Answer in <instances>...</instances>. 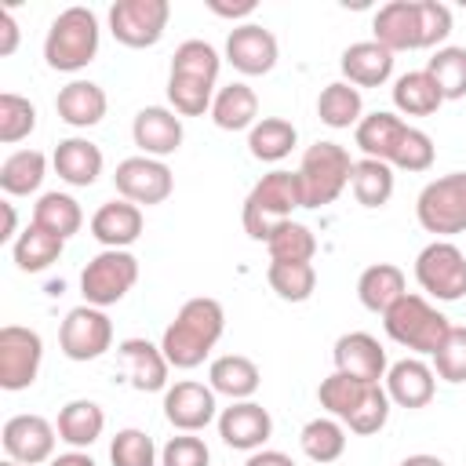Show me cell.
Segmentation results:
<instances>
[{
  "mask_svg": "<svg viewBox=\"0 0 466 466\" xmlns=\"http://www.w3.org/2000/svg\"><path fill=\"white\" fill-rule=\"evenodd\" d=\"M222 331H226L222 302L211 299V295H197V299H186L178 306L175 320L160 335V350H164L171 368L193 371V368H200L211 357V350L218 346Z\"/></svg>",
  "mask_w": 466,
  "mask_h": 466,
  "instance_id": "cell-1",
  "label": "cell"
},
{
  "mask_svg": "<svg viewBox=\"0 0 466 466\" xmlns=\"http://www.w3.org/2000/svg\"><path fill=\"white\" fill-rule=\"evenodd\" d=\"M317 400L331 419H339L350 433H360V437L379 433L390 422V408H393L382 382H364L342 371H331L328 379H320Z\"/></svg>",
  "mask_w": 466,
  "mask_h": 466,
  "instance_id": "cell-2",
  "label": "cell"
},
{
  "mask_svg": "<svg viewBox=\"0 0 466 466\" xmlns=\"http://www.w3.org/2000/svg\"><path fill=\"white\" fill-rule=\"evenodd\" d=\"M98 40H102V29H98V15L91 7H66L55 15V22L47 25V36H44V62L55 69V73H80L84 66L95 62L98 55Z\"/></svg>",
  "mask_w": 466,
  "mask_h": 466,
  "instance_id": "cell-3",
  "label": "cell"
},
{
  "mask_svg": "<svg viewBox=\"0 0 466 466\" xmlns=\"http://www.w3.org/2000/svg\"><path fill=\"white\" fill-rule=\"evenodd\" d=\"M382 328H386V335H390L397 346H404V350H411V353H419V357H433V353L441 350V342L448 339L451 320H448L426 295L408 291V295H400V299L382 313Z\"/></svg>",
  "mask_w": 466,
  "mask_h": 466,
  "instance_id": "cell-4",
  "label": "cell"
},
{
  "mask_svg": "<svg viewBox=\"0 0 466 466\" xmlns=\"http://www.w3.org/2000/svg\"><path fill=\"white\" fill-rule=\"evenodd\" d=\"M302 208V193H299V175L295 171H269L262 175L251 193L244 197V211H240V222H244V233L258 244L269 240V233L291 218V211Z\"/></svg>",
  "mask_w": 466,
  "mask_h": 466,
  "instance_id": "cell-5",
  "label": "cell"
},
{
  "mask_svg": "<svg viewBox=\"0 0 466 466\" xmlns=\"http://www.w3.org/2000/svg\"><path fill=\"white\" fill-rule=\"evenodd\" d=\"M299 193L302 208H328L342 197L353 175V157L339 142H313L299 160Z\"/></svg>",
  "mask_w": 466,
  "mask_h": 466,
  "instance_id": "cell-6",
  "label": "cell"
},
{
  "mask_svg": "<svg viewBox=\"0 0 466 466\" xmlns=\"http://www.w3.org/2000/svg\"><path fill=\"white\" fill-rule=\"evenodd\" d=\"M415 218L437 240L466 233V171H448L426 182L415 197Z\"/></svg>",
  "mask_w": 466,
  "mask_h": 466,
  "instance_id": "cell-7",
  "label": "cell"
},
{
  "mask_svg": "<svg viewBox=\"0 0 466 466\" xmlns=\"http://www.w3.org/2000/svg\"><path fill=\"white\" fill-rule=\"evenodd\" d=\"M138 280V258L131 251L102 248L84 269H80V295L87 306H116Z\"/></svg>",
  "mask_w": 466,
  "mask_h": 466,
  "instance_id": "cell-8",
  "label": "cell"
},
{
  "mask_svg": "<svg viewBox=\"0 0 466 466\" xmlns=\"http://www.w3.org/2000/svg\"><path fill=\"white\" fill-rule=\"evenodd\" d=\"M415 280L426 299L459 302L466 295V255L451 240H430L415 255Z\"/></svg>",
  "mask_w": 466,
  "mask_h": 466,
  "instance_id": "cell-9",
  "label": "cell"
},
{
  "mask_svg": "<svg viewBox=\"0 0 466 466\" xmlns=\"http://www.w3.org/2000/svg\"><path fill=\"white\" fill-rule=\"evenodd\" d=\"M167 18H171L167 0H116L109 7V33L116 44L142 51V47L160 44Z\"/></svg>",
  "mask_w": 466,
  "mask_h": 466,
  "instance_id": "cell-10",
  "label": "cell"
},
{
  "mask_svg": "<svg viewBox=\"0 0 466 466\" xmlns=\"http://www.w3.org/2000/svg\"><path fill=\"white\" fill-rule=\"evenodd\" d=\"M44 364V339L33 328L4 324L0 328V386L7 393L29 390Z\"/></svg>",
  "mask_w": 466,
  "mask_h": 466,
  "instance_id": "cell-11",
  "label": "cell"
},
{
  "mask_svg": "<svg viewBox=\"0 0 466 466\" xmlns=\"http://www.w3.org/2000/svg\"><path fill=\"white\" fill-rule=\"evenodd\" d=\"M58 346L76 364L98 360L106 350H113V320L106 317V309L84 302L66 313V320L58 328Z\"/></svg>",
  "mask_w": 466,
  "mask_h": 466,
  "instance_id": "cell-12",
  "label": "cell"
},
{
  "mask_svg": "<svg viewBox=\"0 0 466 466\" xmlns=\"http://www.w3.org/2000/svg\"><path fill=\"white\" fill-rule=\"evenodd\" d=\"M113 186H116V193H120L124 200H131V204H138V208H142V204L153 208V204H164V200L171 197L175 175H171V167H167L164 160L138 153V157H127V160L116 164Z\"/></svg>",
  "mask_w": 466,
  "mask_h": 466,
  "instance_id": "cell-13",
  "label": "cell"
},
{
  "mask_svg": "<svg viewBox=\"0 0 466 466\" xmlns=\"http://www.w3.org/2000/svg\"><path fill=\"white\" fill-rule=\"evenodd\" d=\"M4 451L11 462L18 466H40L55 459V444H58V430L55 422H47L44 415H11L0 430Z\"/></svg>",
  "mask_w": 466,
  "mask_h": 466,
  "instance_id": "cell-14",
  "label": "cell"
},
{
  "mask_svg": "<svg viewBox=\"0 0 466 466\" xmlns=\"http://www.w3.org/2000/svg\"><path fill=\"white\" fill-rule=\"evenodd\" d=\"M215 390L193 379H178L175 386L164 390V419L178 430V433H200L218 419V404H215Z\"/></svg>",
  "mask_w": 466,
  "mask_h": 466,
  "instance_id": "cell-15",
  "label": "cell"
},
{
  "mask_svg": "<svg viewBox=\"0 0 466 466\" xmlns=\"http://www.w3.org/2000/svg\"><path fill=\"white\" fill-rule=\"evenodd\" d=\"M280 58V47H277V36L258 25V22H244V25H233L229 36H226V62L244 73V76H266Z\"/></svg>",
  "mask_w": 466,
  "mask_h": 466,
  "instance_id": "cell-16",
  "label": "cell"
},
{
  "mask_svg": "<svg viewBox=\"0 0 466 466\" xmlns=\"http://www.w3.org/2000/svg\"><path fill=\"white\" fill-rule=\"evenodd\" d=\"M215 426L222 444L233 451H258L273 433V419L258 400H229V408L218 411Z\"/></svg>",
  "mask_w": 466,
  "mask_h": 466,
  "instance_id": "cell-17",
  "label": "cell"
},
{
  "mask_svg": "<svg viewBox=\"0 0 466 466\" xmlns=\"http://www.w3.org/2000/svg\"><path fill=\"white\" fill-rule=\"evenodd\" d=\"M131 138L142 149V157L164 160V157L178 153V146L186 138V127H182V116L171 106H142L131 120Z\"/></svg>",
  "mask_w": 466,
  "mask_h": 466,
  "instance_id": "cell-18",
  "label": "cell"
},
{
  "mask_svg": "<svg viewBox=\"0 0 466 466\" xmlns=\"http://www.w3.org/2000/svg\"><path fill=\"white\" fill-rule=\"evenodd\" d=\"M116 357H120V368H124L131 390H138V393H160V390H167L171 364H167V357H164V350L157 342L138 339V335L135 339H120L116 342Z\"/></svg>",
  "mask_w": 466,
  "mask_h": 466,
  "instance_id": "cell-19",
  "label": "cell"
},
{
  "mask_svg": "<svg viewBox=\"0 0 466 466\" xmlns=\"http://www.w3.org/2000/svg\"><path fill=\"white\" fill-rule=\"evenodd\" d=\"M331 360H335V371L342 375H353V379H364V382H382L390 364H386V350L375 335L368 331H346L335 339V350H331Z\"/></svg>",
  "mask_w": 466,
  "mask_h": 466,
  "instance_id": "cell-20",
  "label": "cell"
},
{
  "mask_svg": "<svg viewBox=\"0 0 466 466\" xmlns=\"http://www.w3.org/2000/svg\"><path fill=\"white\" fill-rule=\"evenodd\" d=\"M371 40L386 51H422V29H419V0H390L371 18Z\"/></svg>",
  "mask_w": 466,
  "mask_h": 466,
  "instance_id": "cell-21",
  "label": "cell"
},
{
  "mask_svg": "<svg viewBox=\"0 0 466 466\" xmlns=\"http://www.w3.org/2000/svg\"><path fill=\"white\" fill-rule=\"evenodd\" d=\"M382 386H386L390 404L415 411V408H426L433 400V393H437V371L422 357H404V360L390 364Z\"/></svg>",
  "mask_w": 466,
  "mask_h": 466,
  "instance_id": "cell-22",
  "label": "cell"
},
{
  "mask_svg": "<svg viewBox=\"0 0 466 466\" xmlns=\"http://www.w3.org/2000/svg\"><path fill=\"white\" fill-rule=\"evenodd\" d=\"M102 164H106L102 149H98L91 138H84V135H69V138H62V142L55 146V153H51V167H55V175H58L62 182L76 186V189L95 186L98 175H102Z\"/></svg>",
  "mask_w": 466,
  "mask_h": 466,
  "instance_id": "cell-23",
  "label": "cell"
},
{
  "mask_svg": "<svg viewBox=\"0 0 466 466\" xmlns=\"http://www.w3.org/2000/svg\"><path fill=\"white\" fill-rule=\"evenodd\" d=\"M142 208L131 204V200H106L95 215H91V237L102 244V248H116V251H127L138 237H142Z\"/></svg>",
  "mask_w": 466,
  "mask_h": 466,
  "instance_id": "cell-24",
  "label": "cell"
},
{
  "mask_svg": "<svg viewBox=\"0 0 466 466\" xmlns=\"http://www.w3.org/2000/svg\"><path fill=\"white\" fill-rule=\"evenodd\" d=\"M342 80L353 87H382L393 76V51H386L375 40H357L339 58Z\"/></svg>",
  "mask_w": 466,
  "mask_h": 466,
  "instance_id": "cell-25",
  "label": "cell"
},
{
  "mask_svg": "<svg viewBox=\"0 0 466 466\" xmlns=\"http://www.w3.org/2000/svg\"><path fill=\"white\" fill-rule=\"evenodd\" d=\"M106 109H109V98H106V91L95 80H69L58 91V98H55L58 120L69 124V127H76V131L95 127L106 116Z\"/></svg>",
  "mask_w": 466,
  "mask_h": 466,
  "instance_id": "cell-26",
  "label": "cell"
},
{
  "mask_svg": "<svg viewBox=\"0 0 466 466\" xmlns=\"http://www.w3.org/2000/svg\"><path fill=\"white\" fill-rule=\"evenodd\" d=\"M208 386L229 400H251L262 386V371L251 357L244 353H222L208 368Z\"/></svg>",
  "mask_w": 466,
  "mask_h": 466,
  "instance_id": "cell-27",
  "label": "cell"
},
{
  "mask_svg": "<svg viewBox=\"0 0 466 466\" xmlns=\"http://www.w3.org/2000/svg\"><path fill=\"white\" fill-rule=\"evenodd\" d=\"M55 430H58L62 444L87 451L102 437V430H106V411H102V404H95L87 397H76V400L62 404V411L55 419Z\"/></svg>",
  "mask_w": 466,
  "mask_h": 466,
  "instance_id": "cell-28",
  "label": "cell"
},
{
  "mask_svg": "<svg viewBox=\"0 0 466 466\" xmlns=\"http://www.w3.org/2000/svg\"><path fill=\"white\" fill-rule=\"evenodd\" d=\"M211 120L222 131H251L258 124V95L244 80H233L215 91L211 102Z\"/></svg>",
  "mask_w": 466,
  "mask_h": 466,
  "instance_id": "cell-29",
  "label": "cell"
},
{
  "mask_svg": "<svg viewBox=\"0 0 466 466\" xmlns=\"http://www.w3.org/2000/svg\"><path fill=\"white\" fill-rule=\"evenodd\" d=\"M404 131H408V124H404L397 113L375 109V113L360 116V124L353 127V142H357V149H360L364 157H371V160H386V164H390Z\"/></svg>",
  "mask_w": 466,
  "mask_h": 466,
  "instance_id": "cell-30",
  "label": "cell"
},
{
  "mask_svg": "<svg viewBox=\"0 0 466 466\" xmlns=\"http://www.w3.org/2000/svg\"><path fill=\"white\" fill-rule=\"evenodd\" d=\"M400 295H408L404 269L393 262H375L357 277V299L371 313H386Z\"/></svg>",
  "mask_w": 466,
  "mask_h": 466,
  "instance_id": "cell-31",
  "label": "cell"
},
{
  "mask_svg": "<svg viewBox=\"0 0 466 466\" xmlns=\"http://www.w3.org/2000/svg\"><path fill=\"white\" fill-rule=\"evenodd\" d=\"M62 248H66L62 237H55V233H47L44 226L29 222V226L15 237L11 258H15V266H18L22 273H44L47 266H55V262L62 258Z\"/></svg>",
  "mask_w": 466,
  "mask_h": 466,
  "instance_id": "cell-32",
  "label": "cell"
},
{
  "mask_svg": "<svg viewBox=\"0 0 466 466\" xmlns=\"http://www.w3.org/2000/svg\"><path fill=\"white\" fill-rule=\"evenodd\" d=\"M393 106L404 116H430L444 106V95L426 69H411L393 80Z\"/></svg>",
  "mask_w": 466,
  "mask_h": 466,
  "instance_id": "cell-33",
  "label": "cell"
},
{
  "mask_svg": "<svg viewBox=\"0 0 466 466\" xmlns=\"http://www.w3.org/2000/svg\"><path fill=\"white\" fill-rule=\"evenodd\" d=\"M317 116L320 124L342 131V127H357L360 116H364V98H360V87L346 84V80H331L320 87L317 95Z\"/></svg>",
  "mask_w": 466,
  "mask_h": 466,
  "instance_id": "cell-34",
  "label": "cell"
},
{
  "mask_svg": "<svg viewBox=\"0 0 466 466\" xmlns=\"http://www.w3.org/2000/svg\"><path fill=\"white\" fill-rule=\"evenodd\" d=\"M295 142H299V131H295V124L284 120V116H262V120L248 131V153H251L255 160H262V164L284 160V157L295 149Z\"/></svg>",
  "mask_w": 466,
  "mask_h": 466,
  "instance_id": "cell-35",
  "label": "cell"
},
{
  "mask_svg": "<svg viewBox=\"0 0 466 466\" xmlns=\"http://www.w3.org/2000/svg\"><path fill=\"white\" fill-rule=\"evenodd\" d=\"M44 175H47V157L40 149H15L0 164V189L7 197H29L44 186Z\"/></svg>",
  "mask_w": 466,
  "mask_h": 466,
  "instance_id": "cell-36",
  "label": "cell"
},
{
  "mask_svg": "<svg viewBox=\"0 0 466 466\" xmlns=\"http://www.w3.org/2000/svg\"><path fill=\"white\" fill-rule=\"evenodd\" d=\"M299 444H302L306 459H313L317 466H328V462L342 459V451H346V426L331 415H317L302 426Z\"/></svg>",
  "mask_w": 466,
  "mask_h": 466,
  "instance_id": "cell-37",
  "label": "cell"
},
{
  "mask_svg": "<svg viewBox=\"0 0 466 466\" xmlns=\"http://www.w3.org/2000/svg\"><path fill=\"white\" fill-rule=\"evenodd\" d=\"M350 189H353V197H357L360 208H382L393 197V167L386 160L360 157V160H353Z\"/></svg>",
  "mask_w": 466,
  "mask_h": 466,
  "instance_id": "cell-38",
  "label": "cell"
},
{
  "mask_svg": "<svg viewBox=\"0 0 466 466\" xmlns=\"http://www.w3.org/2000/svg\"><path fill=\"white\" fill-rule=\"evenodd\" d=\"M33 222L44 226L47 233L69 240L73 233H80V226H84V211H80L76 197L51 189V193H40V200L33 204Z\"/></svg>",
  "mask_w": 466,
  "mask_h": 466,
  "instance_id": "cell-39",
  "label": "cell"
},
{
  "mask_svg": "<svg viewBox=\"0 0 466 466\" xmlns=\"http://www.w3.org/2000/svg\"><path fill=\"white\" fill-rule=\"evenodd\" d=\"M266 251H269V262H313V255H317V237H313L309 226L288 218V222H280V226L269 233Z\"/></svg>",
  "mask_w": 466,
  "mask_h": 466,
  "instance_id": "cell-40",
  "label": "cell"
},
{
  "mask_svg": "<svg viewBox=\"0 0 466 466\" xmlns=\"http://www.w3.org/2000/svg\"><path fill=\"white\" fill-rule=\"evenodd\" d=\"M222 69V55L208 44V40H182L171 55V73L175 76H189V80H204L215 84Z\"/></svg>",
  "mask_w": 466,
  "mask_h": 466,
  "instance_id": "cell-41",
  "label": "cell"
},
{
  "mask_svg": "<svg viewBox=\"0 0 466 466\" xmlns=\"http://www.w3.org/2000/svg\"><path fill=\"white\" fill-rule=\"evenodd\" d=\"M426 73L433 76V84L441 87L444 102H455L466 95V47L444 44L433 51V58L426 62Z\"/></svg>",
  "mask_w": 466,
  "mask_h": 466,
  "instance_id": "cell-42",
  "label": "cell"
},
{
  "mask_svg": "<svg viewBox=\"0 0 466 466\" xmlns=\"http://www.w3.org/2000/svg\"><path fill=\"white\" fill-rule=\"evenodd\" d=\"M266 280L277 299L284 302H306L317 288V269L313 262H269Z\"/></svg>",
  "mask_w": 466,
  "mask_h": 466,
  "instance_id": "cell-43",
  "label": "cell"
},
{
  "mask_svg": "<svg viewBox=\"0 0 466 466\" xmlns=\"http://www.w3.org/2000/svg\"><path fill=\"white\" fill-rule=\"evenodd\" d=\"M211 102H215V84L167 73V106L178 116H204L211 113Z\"/></svg>",
  "mask_w": 466,
  "mask_h": 466,
  "instance_id": "cell-44",
  "label": "cell"
},
{
  "mask_svg": "<svg viewBox=\"0 0 466 466\" xmlns=\"http://www.w3.org/2000/svg\"><path fill=\"white\" fill-rule=\"evenodd\" d=\"M36 131V106L15 91L0 95V142L15 146Z\"/></svg>",
  "mask_w": 466,
  "mask_h": 466,
  "instance_id": "cell-45",
  "label": "cell"
},
{
  "mask_svg": "<svg viewBox=\"0 0 466 466\" xmlns=\"http://www.w3.org/2000/svg\"><path fill=\"white\" fill-rule=\"evenodd\" d=\"M160 451L153 444V437L146 430H116V437L109 441V462L113 466H157Z\"/></svg>",
  "mask_w": 466,
  "mask_h": 466,
  "instance_id": "cell-46",
  "label": "cell"
},
{
  "mask_svg": "<svg viewBox=\"0 0 466 466\" xmlns=\"http://www.w3.org/2000/svg\"><path fill=\"white\" fill-rule=\"evenodd\" d=\"M433 157H437L433 138L422 127H411L408 124V131L397 142V153H393L390 167H400V171H430L433 167Z\"/></svg>",
  "mask_w": 466,
  "mask_h": 466,
  "instance_id": "cell-47",
  "label": "cell"
},
{
  "mask_svg": "<svg viewBox=\"0 0 466 466\" xmlns=\"http://www.w3.org/2000/svg\"><path fill=\"white\" fill-rule=\"evenodd\" d=\"M433 371H437V379H444L451 386L466 382V328L462 324H451L448 339L433 353Z\"/></svg>",
  "mask_w": 466,
  "mask_h": 466,
  "instance_id": "cell-48",
  "label": "cell"
},
{
  "mask_svg": "<svg viewBox=\"0 0 466 466\" xmlns=\"http://www.w3.org/2000/svg\"><path fill=\"white\" fill-rule=\"evenodd\" d=\"M211 451L197 433H178L167 437V444L160 448V466H208Z\"/></svg>",
  "mask_w": 466,
  "mask_h": 466,
  "instance_id": "cell-49",
  "label": "cell"
},
{
  "mask_svg": "<svg viewBox=\"0 0 466 466\" xmlns=\"http://www.w3.org/2000/svg\"><path fill=\"white\" fill-rule=\"evenodd\" d=\"M419 29H422V51L441 47L451 33V7L441 0H419Z\"/></svg>",
  "mask_w": 466,
  "mask_h": 466,
  "instance_id": "cell-50",
  "label": "cell"
},
{
  "mask_svg": "<svg viewBox=\"0 0 466 466\" xmlns=\"http://www.w3.org/2000/svg\"><path fill=\"white\" fill-rule=\"evenodd\" d=\"M255 0H208V11L218 15V18H251L255 15Z\"/></svg>",
  "mask_w": 466,
  "mask_h": 466,
  "instance_id": "cell-51",
  "label": "cell"
},
{
  "mask_svg": "<svg viewBox=\"0 0 466 466\" xmlns=\"http://www.w3.org/2000/svg\"><path fill=\"white\" fill-rule=\"evenodd\" d=\"M0 33H4V40H0V55L7 58V55H15V47H18V22H15V15L4 7L0 11Z\"/></svg>",
  "mask_w": 466,
  "mask_h": 466,
  "instance_id": "cell-52",
  "label": "cell"
},
{
  "mask_svg": "<svg viewBox=\"0 0 466 466\" xmlns=\"http://www.w3.org/2000/svg\"><path fill=\"white\" fill-rule=\"evenodd\" d=\"M244 466H295V459L284 455V451H277V448H258V451L248 455Z\"/></svg>",
  "mask_w": 466,
  "mask_h": 466,
  "instance_id": "cell-53",
  "label": "cell"
},
{
  "mask_svg": "<svg viewBox=\"0 0 466 466\" xmlns=\"http://www.w3.org/2000/svg\"><path fill=\"white\" fill-rule=\"evenodd\" d=\"M47 466H98L87 451H80V448H69V451H62V455H55Z\"/></svg>",
  "mask_w": 466,
  "mask_h": 466,
  "instance_id": "cell-54",
  "label": "cell"
},
{
  "mask_svg": "<svg viewBox=\"0 0 466 466\" xmlns=\"http://www.w3.org/2000/svg\"><path fill=\"white\" fill-rule=\"evenodd\" d=\"M0 208H4V233H0V240H11V244H15V237H18V233H15V226H18L15 204H11V200H4Z\"/></svg>",
  "mask_w": 466,
  "mask_h": 466,
  "instance_id": "cell-55",
  "label": "cell"
},
{
  "mask_svg": "<svg viewBox=\"0 0 466 466\" xmlns=\"http://www.w3.org/2000/svg\"><path fill=\"white\" fill-rule=\"evenodd\" d=\"M400 466H444V459H437V455H430V451H419V455H408Z\"/></svg>",
  "mask_w": 466,
  "mask_h": 466,
  "instance_id": "cell-56",
  "label": "cell"
},
{
  "mask_svg": "<svg viewBox=\"0 0 466 466\" xmlns=\"http://www.w3.org/2000/svg\"><path fill=\"white\" fill-rule=\"evenodd\" d=\"M0 466H18V462H11V459H7V462H0Z\"/></svg>",
  "mask_w": 466,
  "mask_h": 466,
  "instance_id": "cell-57",
  "label": "cell"
}]
</instances>
